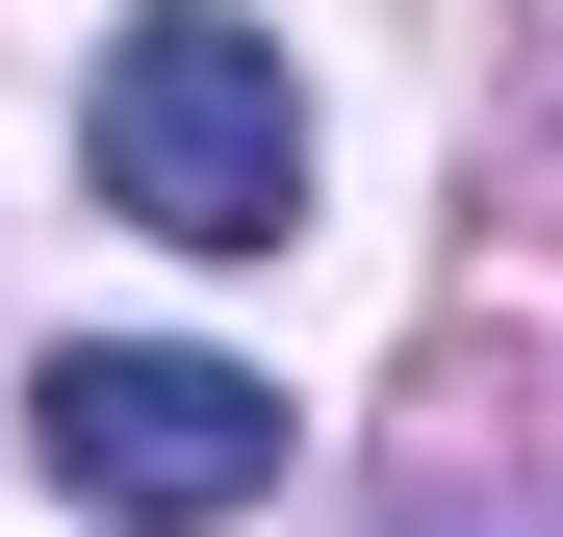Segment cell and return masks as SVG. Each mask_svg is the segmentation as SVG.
<instances>
[{"label": "cell", "instance_id": "6da1fadb", "mask_svg": "<svg viewBox=\"0 0 563 537\" xmlns=\"http://www.w3.org/2000/svg\"><path fill=\"white\" fill-rule=\"evenodd\" d=\"M77 128H103V205L179 231V256H282V231H308V77L231 26V0H154Z\"/></svg>", "mask_w": 563, "mask_h": 537}, {"label": "cell", "instance_id": "7a4b0ae2", "mask_svg": "<svg viewBox=\"0 0 563 537\" xmlns=\"http://www.w3.org/2000/svg\"><path fill=\"white\" fill-rule=\"evenodd\" d=\"M26 461L103 512V537H231L282 486V384L256 358H179V333H77L26 384Z\"/></svg>", "mask_w": 563, "mask_h": 537}]
</instances>
